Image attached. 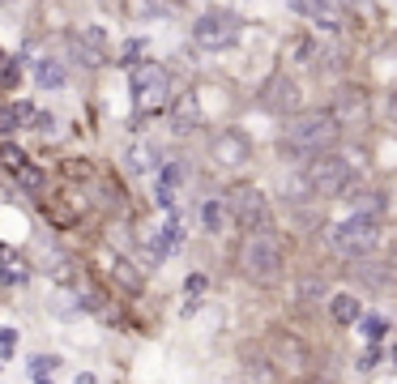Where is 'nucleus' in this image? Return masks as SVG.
<instances>
[{
    "mask_svg": "<svg viewBox=\"0 0 397 384\" xmlns=\"http://www.w3.org/2000/svg\"><path fill=\"white\" fill-rule=\"evenodd\" d=\"M329 316H334L338 325H355V321L364 316V303H359V295H334V303H329Z\"/></svg>",
    "mask_w": 397,
    "mask_h": 384,
    "instance_id": "obj_10",
    "label": "nucleus"
},
{
    "mask_svg": "<svg viewBox=\"0 0 397 384\" xmlns=\"http://www.w3.org/2000/svg\"><path fill=\"white\" fill-rule=\"evenodd\" d=\"M364 333H368L372 342H381V338H385V321H381V316H368V321H364Z\"/></svg>",
    "mask_w": 397,
    "mask_h": 384,
    "instance_id": "obj_21",
    "label": "nucleus"
},
{
    "mask_svg": "<svg viewBox=\"0 0 397 384\" xmlns=\"http://www.w3.org/2000/svg\"><path fill=\"white\" fill-rule=\"evenodd\" d=\"M381 244V214H368V209H355L351 218H342L334 227V248L346 256V261H359V256H372Z\"/></svg>",
    "mask_w": 397,
    "mask_h": 384,
    "instance_id": "obj_2",
    "label": "nucleus"
},
{
    "mask_svg": "<svg viewBox=\"0 0 397 384\" xmlns=\"http://www.w3.org/2000/svg\"><path fill=\"white\" fill-rule=\"evenodd\" d=\"M0 278H4V282H26V265L4 261V265H0Z\"/></svg>",
    "mask_w": 397,
    "mask_h": 384,
    "instance_id": "obj_19",
    "label": "nucleus"
},
{
    "mask_svg": "<svg viewBox=\"0 0 397 384\" xmlns=\"http://www.w3.org/2000/svg\"><path fill=\"white\" fill-rule=\"evenodd\" d=\"M231 214H235V222H239L244 231H269V201H265V192L252 188V184L231 188Z\"/></svg>",
    "mask_w": 397,
    "mask_h": 384,
    "instance_id": "obj_5",
    "label": "nucleus"
},
{
    "mask_svg": "<svg viewBox=\"0 0 397 384\" xmlns=\"http://www.w3.org/2000/svg\"><path fill=\"white\" fill-rule=\"evenodd\" d=\"M342 137V120L334 111H304L295 120H287L282 128V154L291 158H316L325 150H334Z\"/></svg>",
    "mask_w": 397,
    "mask_h": 384,
    "instance_id": "obj_1",
    "label": "nucleus"
},
{
    "mask_svg": "<svg viewBox=\"0 0 397 384\" xmlns=\"http://www.w3.org/2000/svg\"><path fill=\"white\" fill-rule=\"evenodd\" d=\"M389 363H393V368H397V342H393V346H389Z\"/></svg>",
    "mask_w": 397,
    "mask_h": 384,
    "instance_id": "obj_28",
    "label": "nucleus"
},
{
    "mask_svg": "<svg viewBox=\"0 0 397 384\" xmlns=\"http://www.w3.org/2000/svg\"><path fill=\"white\" fill-rule=\"evenodd\" d=\"M13 346H17V333H13V329H0V351H4V355H9V351H13Z\"/></svg>",
    "mask_w": 397,
    "mask_h": 384,
    "instance_id": "obj_26",
    "label": "nucleus"
},
{
    "mask_svg": "<svg viewBox=\"0 0 397 384\" xmlns=\"http://www.w3.org/2000/svg\"><path fill=\"white\" fill-rule=\"evenodd\" d=\"M56 368H60V359H56V355H34V359H30V376H34V380L51 376Z\"/></svg>",
    "mask_w": 397,
    "mask_h": 384,
    "instance_id": "obj_17",
    "label": "nucleus"
},
{
    "mask_svg": "<svg viewBox=\"0 0 397 384\" xmlns=\"http://www.w3.org/2000/svg\"><path fill=\"white\" fill-rule=\"evenodd\" d=\"M34 77H38L43 90H60V85H64V68H60L56 60H38V64H34Z\"/></svg>",
    "mask_w": 397,
    "mask_h": 384,
    "instance_id": "obj_12",
    "label": "nucleus"
},
{
    "mask_svg": "<svg viewBox=\"0 0 397 384\" xmlns=\"http://www.w3.org/2000/svg\"><path fill=\"white\" fill-rule=\"evenodd\" d=\"M248 158H252V145H248L244 133H218V141H214V162H222V167H244Z\"/></svg>",
    "mask_w": 397,
    "mask_h": 384,
    "instance_id": "obj_9",
    "label": "nucleus"
},
{
    "mask_svg": "<svg viewBox=\"0 0 397 384\" xmlns=\"http://www.w3.org/2000/svg\"><path fill=\"white\" fill-rule=\"evenodd\" d=\"M180 180H184V162H167V167H163V184H171V188H175Z\"/></svg>",
    "mask_w": 397,
    "mask_h": 384,
    "instance_id": "obj_20",
    "label": "nucleus"
},
{
    "mask_svg": "<svg viewBox=\"0 0 397 384\" xmlns=\"http://www.w3.org/2000/svg\"><path fill=\"white\" fill-rule=\"evenodd\" d=\"M137 51H141V43H137V38H133V43H124V64H133V60H137Z\"/></svg>",
    "mask_w": 397,
    "mask_h": 384,
    "instance_id": "obj_27",
    "label": "nucleus"
},
{
    "mask_svg": "<svg viewBox=\"0 0 397 384\" xmlns=\"http://www.w3.org/2000/svg\"><path fill=\"white\" fill-rule=\"evenodd\" d=\"M0 60H4V51H0Z\"/></svg>",
    "mask_w": 397,
    "mask_h": 384,
    "instance_id": "obj_31",
    "label": "nucleus"
},
{
    "mask_svg": "<svg viewBox=\"0 0 397 384\" xmlns=\"http://www.w3.org/2000/svg\"><path fill=\"white\" fill-rule=\"evenodd\" d=\"M239 269L252 282H278L282 278V244L269 231H248V239L239 248Z\"/></svg>",
    "mask_w": 397,
    "mask_h": 384,
    "instance_id": "obj_3",
    "label": "nucleus"
},
{
    "mask_svg": "<svg viewBox=\"0 0 397 384\" xmlns=\"http://www.w3.org/2000/svg\"><path fill=\"white\" fill-rule=\"evenodd\" d=\"M334 115H338V120H364V115H368V103H364V94H355V90H342V98H338Z\"/></svg>",
    "mask_w": 397,
    "mask_h": 384,
    "instance_id": "obj_11",
    "label": "nucleus"
},
{
    "mask_svg": "<svg viewBox=\"0 0 397 384\" xmlns=\"http://www.w3.org/2000/svg\"><path fill=\"white\" fill-rule=\"evenodd\" d=\"M13 128H17V111L9 107V111H0V137H4V133H13Z\"/></svg>",
    "mask_w": 397,
    "mask_h": 384,
    "instance_id": "obj_23",
    "label": "nucleus"
},
{
    "mask_svg": "<svg viewBox=\"0 0 397 384\" xmlns=\"http://www.w3.org/2000/svg\"><path fill=\"white\" fill-rule=\"evenodd\" d=\"M128 167H133V171H154V167H158V150L145 145V141H137V145L128 150Z\"/></svg>",
    "mask_w": 397,
    "mask_h": 384,
    "instance_id": "obj_13",
    "label": "nucleus"
},
{
    "mask_svg": "<svg viewBox=\"0 0 397 384\" xmlns=\"http://www.w3.org/2000/svg\"><path fill=\"white\" fill-rule=\"evenodd\" d=\"M184 291H188V295H205V278H201V274H192V278L184 282Z\"/></svg>",
    "mask_w": 397,
    "mask_h": 384,
    "instance_id": "obj_24",
    "label": "nucleus"
},
{
    "mask_svg": "<svg viewBox=\"0 0 397 384\" xmlns=\"http://www.w3.org/2000/svg\"><path fill=\"white\" fill-rule=\"evenodd\" d=\"M0 158H4V167H9V171H17V167L26 162V154H21V150H4Z\"/></svg>",
    "mask_w": 397,
    "mask_h": 384,
    "instance_id": "obj_22",
    "label": "nucleus"
},
{
    "mask_svg": "<svg viewBox=\"0 0 397 384\" xmlns=\"http://www.w3.org/2000/svg\"><path fill=\"white\" fill-rule=\"evenodd\" d=\"M201 222H205V231H214V235H218V231L227 227V205L205 201V205H201Z\"/></svg>",
    "mask_w": 397,
    "mask_h": 384,
    "instance_id": "obj_15",
    "label": "nucleus"
},
{
    "mask_svg": "<svg viewBox=\"0 0 397 384\" xmlns=\"http://www.w3.org/2000/svg\"><path fill=\"white\" fill-rule=\"evenodd\" d=\"M192 34H197V43L210 47V51L235 47V43H239V17H235V13H205V17L192 26Z\"/></svg>",
    "mask_w": 397,
    "mask_h": 384,
    "instance_id": "obj_6",
    "label": "nucleus"
},
{
    "mask_svg": "<svg viewBox=\"0 0 397 384\" xmlns=\"http://www.w3.org/2000/svg\"><path fill=\"white\" fill-rule=\"evenodd\" d=\"M171 77L163 64H137L133 68V94H137V107H158L163 94H167Z\"/></svg>",
    "mask_w": 397,
    "mask_h": 384,
    "instance_id": "obj_7",
    "label": "nucleus"
},
{
    "mask_svg": "<svg viewBox=\"0 0 397 384\" xmlns=\"http://www.w3.org/2000/svg\"><path fill=\"white\" fill-rule=\"evenodd\" d=\"M111 278H115V282H120L124 291H133V295L141 291V274H137V269H133V265H128L124 256H115V261H111Z\"/></svg>",
    "mask_w": 397,
    "mask_h": 384,
    "instance_id": "obj_14",
    "label": "nucleus"
},
{
    "mask_svg": "<svg viewBox=\"0 0 397 384\" xmlns=\"http://www.w3.org/2000/svg\"><path fill=\"white\" fill-rule=\"evenodd\" d=\"M261 103H265L269 111L287 115V111H295V107H299V85H295L291 77H274V81L261 90Z\"/></svg>",
    "mask_w": 397,
    "mask_h": 384,
    "instance_id": "obj_8",
    "label": "nucleus"
},
{
    "mask_svg": "<svg viewBox=\"0 0 397 384\" xmlns=\"http://www.w3.org/2000/svg\"><path fill=\"white\" fill-rule=\"evenodd\" d=\"M274 351H278V355H282V359H287V355H291V359H295V363H304V359H308V351H304V346H299V342H295V338H282V333H274Z\"/></svg>",
    "mask_w": 397,
    "mask_h": 384,
    "instance_id": "obj_16",
    "label": "nucleus"
},
{
    "mask_svg": "<svg viewBox=\"0 0 397 384\" xmlns=\"http://www.w3.org/2000/svg\"><path fill=\"white\" fill-rule=\"evenodd\" d=\"M376 363H381V351H376V346H372V351H364V359H359V368H364V372H372Z\"/></svg>",
    "mask_w": 397,
    "mask_h": 384,
    "instance_id": "obj_25",
    "label": "nucleus"
},
{
    "mask_svg": "<svg viewBox=\"0 0 397 384\" xmlns=\"http://www.w3.org/2000/svg\"><path fill=\"white\" fill-rule=\"evenodd\" d=\"M389 115H393V124H397V98H393V103H389Z\"/></svg>",
    "mask_w": 397,
    "mask_h": 384,
    "instance_id": "obj_29",
    "label": "nucleus"
},
{
    "mask_svg": "<svg viewBox=\"0 0 397 384\" xmlns=\"http://www.w3.org/2000/svg\"><path fill=\"white\" fill-rule=\"evenodd\" d=\"M304 188L316 192V197H346V188H351V162H346L342 154H329V150H325L321 158L308 162Z\"/></svg>",
    "mask_w": 397,
    "mask_h": 384,
    "instance_id": "obj_4",
    "label": "nucleus"
},
{
    "mask_svg": "<svg viewBox=\"0 0 397 384\" xmlns=\"http://www.w3.org/2000/svg\"><path fill=\"white\" fill-rule=\"evenodd\" d=\"M13 175H17V184H21V188H30V192H38V188H43V171H34V167H26V162H21Z\"/></svg>",
    "mask_w": 397,
    "mask_h": 384,
    "instance_id": "obj_18",
    "label": "nucleus"
},
{
    "mask_svg": "<svg viewBox=\"0 0 397 384\" xmlns=\"http://www.w3.org/2000/svg\"><path fill=\"white\" fill-rule=\"evenodd\" d=\"M0 4H13V0H0Z\"/></svg>",
    "mask_w": 397,
    "mask_h": 384,
    "instance_id": "obj_30",
    "label": "nucleus"
}]
</instances>
